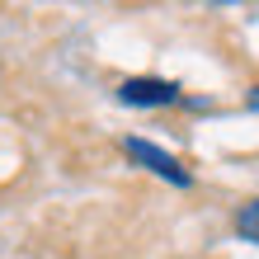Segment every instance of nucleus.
<instances>
[{
    "label": "nucleus",
    "mask_w": 259,
    "mask_h": 259,
    "mask_svg": "<svg viewBox=\"0 0 259 259\" xmlns=\"http://www.w3.org/2000/svg\"><path fill=\"white\" fill-rule=\"evenodd\" d=\"M123 151H127V156H132L137 165H146L151 175L170 179L175 189H189V184H193V175L184 170V165H179V160L170 156V151H160L156 142H146V137H127V142H123Z\"/></svg>",
    "instance_id": "2"
},
{
    "label": "nucleus",
    "mask_w": 259,
    "mask_h": 259,
    "mask_svg": "<svg viewBox=\"0 0 259 259\" xmlns=\"http://www.w3.org/2000/svg\"><path fill=\"white\" fill-rule=\"evenodd\" d=\"M118 99L132 104V109H170V104H179L184 95H179L175 80H160V75H132V80L118 85Z\"/></svg>",
    "instance_id": "1"
},
{
    "label": "nucleus",
    "mask_w": 259,
    "mask_h": 259,
    "mask_svg": "<svg viewBox=\"0 0 259 259\" xmlns=\"http://www.w3.org/2000/svg\"><path fill=\"white\" fill-rule=\"evenodd\" d=\"M245 104H250V109L259 113V85H254V90H250V95H245Z\"/></svg>",
    "instance_id": "4"
},
{
    "label": "nucleus",
    "mask_w": 259,
    "mask_h": 259,
    "mask_svg": "<svg viewBox=\"0 0 259 259\" xmlns=\"http://www.w3.org/2000/svg\"><path fill=\"white\" fill-rule=\"evenodd\" d=\"M236 231L245 236V240H254V245H259V198H250V203L236 212Z\"/></svg>",
    "instance_id": "3"
}]
</instances>
